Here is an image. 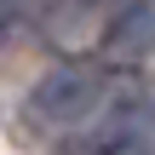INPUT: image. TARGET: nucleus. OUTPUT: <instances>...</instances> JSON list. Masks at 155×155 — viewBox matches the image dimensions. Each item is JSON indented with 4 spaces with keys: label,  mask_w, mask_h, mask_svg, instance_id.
I'll list each match as a JSON object with an SVG mask.
<instances>
[{
    "label": "nucleus",
    "mask_w": 155,
    "mask_h": 155,
    "mask_svg": "<svg viewBox=\"0 0 155 155\" xmlns=\"http://www.w3.org/2000/svg\"><path fill=\"white\" fill-rule=\"evenodd\" d=\"M109 75H115V69H92V63H63V69L40 75L35 92H29V121L75 138V132L98 115V104H104V92H109Z\"/></svg>",
    "instance_id": "obj_1"
},
{
    "label": "nucleus",
    "mask_w": 155,
    "mask_h": 155,
    "mask_svg": "<svg viewBox=\"0 0 155 155\" xmlns=\"http://www.w3.org/2000/svg\"><path fill=\"white\" fill-rule=\"evenodd\" d=\"M144 52H155V0H127L109 23H104V58L109 63H138Z\"/></svg>",
    "instance_id": "obj_2"
},
{
    "label": "nucleus",
    "mask_w": 155,
    "mask_h": 155,
    "mask_svg": "<svg viewBox=\"0 0 155 155\" xmlns=\"http://www.w3.org/2000/svg\"><path fill=\"white\" fill-rule=\"evenodd\" d=\"M35 17H40V0H0V46H12Z\"/></svg>",
    "instance_id": "obj_3"
}]
</instances>
